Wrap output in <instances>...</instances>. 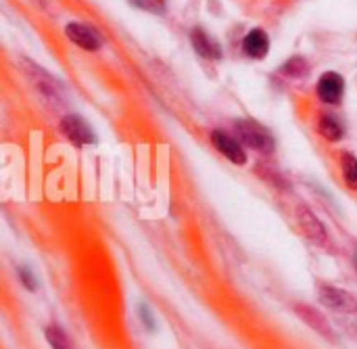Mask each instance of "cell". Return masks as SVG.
Here are the masks:
<instances>
[{
	"instance_id": "cell-1",
	"label": "cell",
	"mask_w": 357,
	"mask_h": 349,
	"mask_svg": "<svg viewBox=\"0 0 357 349\" xmlns=\"http://www.w3.org/2000/svg\"><path fill=\"white\" fill-rule=\"evenodd\" d=\"M234 134L241 140V144L257 151L259 155H272L276 149L274 136L255 119H238L234 124Z\"/></svg>"
},
{
	"instance_id": "cell-2",
	"label": "cell",
	"mask_w": 357,
	"mask_h": 349,
	"mask_svg": "<svg viewBox=\"0 0 357 349\" xmlns=\"http://www.w3.org/2000/svg\"><path fill=\"white\" fill-rule=\"evenodd\" d=\"M61 134L75 147H88L96 140L90 124L73 113H69L61 119Z\"/></svg>"
},
{
	"instance_id": "cell-3",
	"label": "cell",
	"mask_w": 357,
	"mask_h": 349,
	"mask_svg": "<svg viewBox=\"0 0 357 349\" xmlns=\"http://www.w3.org/2000/svg\"><path fill=\"white\" fill-rule=\"evenodd\" d=\"M318 295H320L322 306H326L328 310H335V312H339V314H356L357 312L356 297H354L351 293H347V291L339 289V287H333V285H320Z\"/></svg>"
},
{
	"instance_id": "cell-4",
	"label": "cell",
	"mask_w": 357,
	"mask_h": 349,
	"mask_svg": "<svg viewBox=\"0 0 357 349\" xmlns=\"http://www.w3.org/2000/svg\"><path fill=\"white\" fill-rule=\"evenodd\" d=\"M211 144L226 159H230L232 163H236V165H245L247 163V153H245V149H243L238 138H234V136H230V134H226L222 130H213L211 132Z\"/></svg>"
},
{
	"instance_id": "cell-5",
	"label": "cell",
	"mask_w": 357,
	"mask_h": 349,
	"mask_svg": "<svg viewBox=\"0 0 357 349\" xmlns=\"http://www.w3.org/2000/svg\"><path fill=\"white\" fill-rule=\"evenodd\" d=\"M65 36L77 46V48H84V50H98L102 46V38L96 34L94 27L86 25V23H67L65 25Z\"/></svg>"
},
{
	"instance_id": "cell-6",
	"label": "cell",
	"mask_w": 357,
	"mask_h": 349,
	"mask_svg": "<svg viewBox=\"0 0 357 349\" xmlns=\"http://www.w3.org/2000/svg\"><path fill=\"white\" fill-rule=\"evenodd\" d=\"M318 98L326 105H339L345 94V80L337 71H326L318 82Z\"/></svg>"
},
{
	"instance_id": "cell-7",
	"label": "cell",
	"mask_w": 357,
	"mask_h": 349,
	"mask_svg": "<svg viewBox=\"0 0 357 349\" xmlns=\"http://www.w3.org/2000/svg\"><path fill=\"white\" fill-rule=\"evenodd\" d=\"M297 220H299V224H301V230L305 232V237H307L312 243H316V245H324V243L328 241L324 224L318 220V216H316L312 209H307V207H299V209H297Z\"/></svg>"
},
{
	"instance_id": "cell-8",
	"label": "cell",
	"mask_w": 357,
	"mask_h": 349,
	"mask_svg": "<svg viewBox=\"0 0 357 349\" xmlns=\"http://www.w3.org/2000/svg\"><path fill=\"white\" fill-rule=\"evenodd\" d=\"M295 312H297V316H299V318H301L310 329H314L316 333H320V335H322V337H326V339H335L333 327H331V322L326 320V316H324L322 312H318L316 308L305 306V304L297 306V308H295Z\"/></svg>"
},
{
	"instance_id": "cell-9",
	"label": "cell",
	"mask_w": 357,
	"mask_h": 349,
	"mask_svg": "<svg viewBox=\"0 0 357 349\" xmlns=\"http://www.w3.org/2000/svg\"><path fill=\"white\" fill-rule=\"evenodd\" d=\"M190 44H192V48L197 50V54L203 57V59H209V61L222 59V48H220V44H218L207 31H203L201 27H195V29L190 31Z\"/></svg>"
},
{
	"instance_id": "cell-10",
	"label": "cell",
	"mask_w": 357,
	"mask_h": 349,
	"mask_svg": "<svg viewBox=\"0 0 357 349\" xmlns=\"http://www.w3.org/2000/svg\"><path fill=\"white\" fill-rule=\"evenodd\" d=\"M243 50L251 59H264L270 52V38L264 29H251L243 40Z\"/></svg>"
},
{
	"instance_id": "cell-11",
	"label": "cell",
	"mask_w": 357,
	"mask_h": 349,
	"mask_svg": "<svg viewBox=\"0 0 357 349\" xmlns=\"http://www.w3.org/2000/svg\"><path fill=\"white\" fill-rule=\"evenodd\" d=\"M318 132L328 140V142H339L343 138V126L337 117L333 115H322L318 121Z\"/></svg>"
},
{
	"instance_id": "cell-12",
	"label": "cell",
	"mask_w": 357,
	"mask_h": 349,
	"mask_svg": "<svg viewBox=\"0 0 357 349\" xmlns=\"http://www.w3.org/2000/svg\"><path fill=\"white\" fill-rule=\"evenodd\" d=\"M280 73L289 80H303L310 73V65L303 57H293L280 67Z\"/></svg>"
},
{
	"instance_id": "cell-13",
	"label": "cell",
	"mask_w": 357,
	"mask_h": 349,
	"mask_svg": "<svg viewBox=\"0 0 357 349\" xmlns=\"http://www.w3.org/2000/svg\"><path fill=\"white\" fill-rule=\"evenodd\" d=\"M341 172H343V178H345V184L357 191V159L356 155L351 153H341Z\"/></svg>"
},
{
	"instance_id": "cell-14",
	"label": "cell",
	"mask_w": 357,
	"mask_h": 349,
	"mask_svg": "<svg viewBox=\"0 0 357 349\" xmlns=\"http://www.w3.org/2000/svg\"><path fill=\"white\" fill-rule=\"evenodd\" d=\"M44 335H46V341L50 343V348L52 349H71V341H69V337H67V335H65L56 325L46 327Z\"/></svg>"
},
{
	"instance_id": "cell-15",
	"label": "cell",
	"mask_w": 357,
	"mask_h": 349,
	"mask_svg": "<svg viewBox=\"0 0 357 349\" xmlns=\"http://www.w3.org/2000/svg\"><path fill=\"white\" fill-rule=\"evenodd\" d=\"M19 276H21V283L25 285L27 291H33L36 289V281H33V274L25 268H19Z\"/></svg>"
},
{
	"instance_id": "cell-16",
	"label": "cell",
	"mask_w": 357,
	"mask_h": 349,
	"mask_svg": "<svg viewBox=\"0 0 357 349\" xmlns=\"http://www.w3.org/2000/svg\"><path fill=\"white\" fill-rule=\"evenodd\" d=\"M354 268H356V272H357V249H356V253H354Z\"/></svg>"
}]
</instances>
